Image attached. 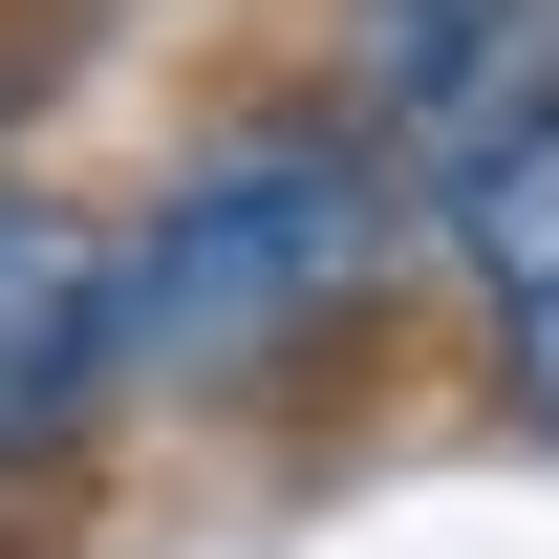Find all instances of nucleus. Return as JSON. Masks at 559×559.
<instances>
[{
  "label": "nucleus",
  "mask_w": 559,
  "mask_h": 559,
  "mask_svg": "<svg viewBox=\"0 0 559 559\" xmlns=\"http://www.w3.org/2000/svg\"><path fill=\"white\" fill-rule=\"evenodd\" d=\"M430 237H452V280H474V366H495V409L559 452V130H538V151H495Z\"/></svg>",
  "instance_id": "obj_4"
},
{
  "label": "nucleus",
  "mask_w": 559,
  "mask_h": 559,
  "mask_svg": "<svg viewBox=\"0 0 559 559\" xmlns=\"http://www.w3.org/2000/svg\"><path fill=\"white\" fill-rule=\"evenodd\" d=\"M323 86H345L366 130H388V173L452 215L495 151L559 130V0H323Z\"/></svg>",
  "instance_id": "obj_2"
},
{
  "label": "nucleus",
  "mask_w": 559,
  "mask_h": 559,
  "mask_svg": "<svg viewBox=\"0 0 559 559\" xmlns=\"http://www.w3.org/2000/svg\"><path fill=\"white\" fill-rule=\"evenodd\" d=\"M108 388H130V215L0 173V474L86 452Z\"/></svg>",
  "instance_id": "obj_3"
},
{
  "label": "nucleus",
  "mask_w": 559,
  "mask_h": 559,
  "mask_svg": "<svg viewBox=\"0 0 559 559\" xmlns=\"http://www.w3.org/2000/svg\"><path fill=\"white\" fill-rule=\"evenodd\" d=\"M409 173L345 86L323 108H215L130 215V388H280V366L366 345V301L409 259Z\"/></svg>",
  "instance_id": "obj_1"
}]
</instances>
